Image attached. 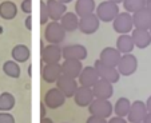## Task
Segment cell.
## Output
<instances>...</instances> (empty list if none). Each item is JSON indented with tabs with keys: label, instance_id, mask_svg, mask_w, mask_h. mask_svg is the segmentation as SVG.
<instances>
[{
	"label": "cell",
	"instance_id": "obj_1",
	"mask_svg": "<svg viewBox=\"0 0 151 123\" xmlns=\"http://www.w3.org/2000/svg\"><path fill=\"white\" fill-rule=\"evenodd\" d=\"M120 9H119V4L112 3L110 0H104L102 3H99L96 6V16L99 17L100 22H104V23H112L114 19L119 15Z\"/></svg>",
	"mask_w": 151,
	"mask_h": 123
},
{
	"label": "cell",
	"instance_id": "obj_2",
	"mask_svg": "<svg viewBox=\"0 0 151 123\" xmlns=\"http://www.w3.org/2000/svg\"><path fill=\"white\" fill-rule=\"evenodd\" d=\"M87 109H88L90 115L100 117L104 119H110L111 115L114 114V104L109 99H96L95 98L94 102Z\"/></svg>",
	"mask_w": 151,
	"mask_h": 123
},
{
	"label": "cell",
	"instance_id": "obj_3",
	"mask_svg": "<svg viewBox=\"0 0 151 123\" xmlns=\"http://www.w3.org/2000/svg\"><path fill=\"white\" fill-rule=\"evenodd\" d=\"M112 28L116 34L124 35V34H131L134 27V19H132V14L127 11L119 12L116 17L112 22Z\"/></svg>",
	"mask_w": 151,
	"mask_h": 123
},
{
	"label": "cell",
	"instance_id": "obj_4",
	"mask_svg": "<svg viewBox=\"0 0 151 123\" xmlns=\"http://www.w3.org/2000/svg\"><path fill=\"white\" fill-rule=\"evenodd\" d=\"M66 29L62 27L60 22H50L44 29V39L48 44H60L66 39Z\"/></svg>",
	"mask_w": 151,
	"mask_h": 123
},
{
	"label": "cell",
	"instance_id": "obj_5",
	"mask_svg": "<svg viewBox=\"0 0 151 123\" xmlns=\"http://www.w3.org/2000/svg\"><path fill=\"white\" fill-rule=\"evenodd\" d=\"M94 67H95V70H96V72H98L100 79L107 80V82H110V83H112V84L119 82L120 74H119L116 67L107 66V64H104L103 62H100L99 59L95 60Z\"/></svg>",
	"mask_w": 151,
	"mask_h": 123
},
{
	"label": "cell",
	"instance_id": "obj_6",
	"mask_svg": "<svg viewBox=\"0 0 151 123\" xmlns=\"http://www.w3.org/2000/svg\"><path fill=\"white\" fill-rule=\"evenodd\" d=\"M118 71L120 76H131L138 70V59L134 54H126L122 55L120 62L118 64Z\"/></svg>",
	"mask_w": 151,
	"mask_h": 123
},
{
	"label": "cell",
	"instance_id": "obj_7",
	"mask_svg": "<svg viewBox=\"0 0 151 123\" xmlns=\"http://www.w3.org/2000/svg\"><path fill=\"white\" fill-rule=\"evenodd\" d=\"M40 58L44 64L47 63H60L63 59V48H60L59 44H47L42 48Z\"/></svg>",
	"mask_w": 151,
	"mask_h": 123
},
{
	"label": "cell",
	"instance_id": "obj_8",
	"mask_svg": "<svg viewBox=\"0 0 151 123\" xmlns=\"http://www.w3.org/2000/svg\"><path fill=\"white\" fill-rule=\"evenodd\" d=\"M66 99L67 98L64 96V94L58 87H52L44 94V103H46L47 109L51 110L60 109L63 104L66 103Z\"/></svg>",
	"mask_w": 151,
	"mask_h": 123
},
{
	"label": "cell",
	"instance_id": "obj_9",
	"mask_svg": "<svg viewBox=\"0 0 151 123\" xmlns=\"http://www.w3.org/2000/svg\"><path fill=\"white\" fill-rule=\"evenodd\" d=\"M148 111H147V106H146V102L142 100H135L131 103V109L130 112L127 115V120L128 123H140L146 119Z\"/></svg>",
	"mask_w": 151,
	"mask_h": 123
},
{
	"label": "cell",
	"instance_id": "obj_10",
	"mask_svg": "<svg viewBox=\"0 0 151 123\" xmlns=\"http://www.w3.org/2000/svg\"><path fill=\"white\" fill-rule=\"evenodd\" d=\"M88 52L83 44H68L63 47V59L64 60H84Z\"/></svg>",
	"mask_w": 151,
	"mask_h": 123
},
{
	"label": "cell",
	"instance_id": "obj_11",
	"mask_svg": "<svg viewBox=\"0 0 151 123\" xmlns=\"http://www.w3.org/2000/svg\"><path fill=\"white\" fill-rule=\"evenodd\" d=\"M56 87L64 94L66 98H74L76 90L79 88V82H78V79L62 75L56 82Z\"/></svg>",
	"mask_w": 151,
	"mask_h": 123
},
{
	"label": "cell",
	"instance_id": "obj_12",
	"mask_svg": "<svg viewBox=\"0 0 151 123\" xmlns=\"http://www.w3.org/2000/svg\"><path fill=\"white\" fill-rule=\"evenodd\" d=\"M100 20L96 14H91L79 19V31L84 35H92L99 29Z\"/></svg>",
	"mask_w": 151,
	"mask_h": 123
},
{
	"label": "cell",
	"instance_id": "obj_13",
	"mask_svg": "<svg viewBox=\"0 0 151 123\" xmlns=\"http://www.w3.org/2000/svg\"><path fill=\"white\" fill-rule=\"evenodd\" d=\"M62 75V63H47L42 68V78L46 83H56Z\"/></svg>",
	"mask_w": 151,
	"mask_h": 123
},
{
	"label": "cell",
	"instance_id": "obj_14",
	"mask_svg": "<svg viewBox=\"0 0 151 123\" xmlns=\"http://www.w3.org/2000/svg\"><path fill=\"white\" fill-rule=\"evenodd\" d=\"M99 79L100 78L94 66H86V67H83L82 72H80L79 78H78V82H79V86L91 87L92 88Z\"/></svg>",
	"mask_w": 151,
	"mask_h": 123
},
{
	"label": "cell",
	"instance_id": "obj_15",
	"mask_svg": "<svg viewBox=\"0 0 151 123\" xmlns=\"http://www.w3.org/2000/svg\"><path fill=\"white\" fill-rule=\"evenodd\" d=\"M95 95L91 87H83L79 86L74 95V102L78 107H88L94 102Z\"/></svg>",
	"mask_w": 151,
	"mask_h": 123
},
{
	"label": "cell",
	"instance_id": "obj_16",
	"mask_svg": "<svg viewBox=\"0 0 151 123\" xmlns=\"http://www.w3.org/2000/svg\"><path fill=\"white\" fill-rule=\"evenodd\" d=\"M120 58H122V54L118 51L116 47H106L100 51L99 55V60L103 62L107 66L111 67H118L120 62Z\"/></svg>",
	"mask_w": 151,
	"mask_h": 123
},
{
	"label": "cell",
	"instance_id": "obj_17",
	"mask_svg": "<svg viewBox=\"0 0 151 123\" xmlns=\"http://www.w3.org/2000/svg\"><path fill=\"white\" fill-rule=\"evenodd\" d=\"M92 91L96 99H111V96L114 95V84L107 82V80L99 79L96 82L94 87H92Z\"/></svg>",
	"mask_w": 151,
	"mask_h": 123
},
{
	"label": "cell",
	"instance_id": "obj_18",
	"mask_svg": "<svg viewBox=\"0 0 151 123\" xmlns=\"http://www.w3.org/2000/svg\"><path fill=\"white\" fill-rule=\"evenodd\" d=\"M131 37L134 40L135 47L139 50H145L151 46V32L148 29L134 28L131 32Z\"/></svg>",
	"mask_w": 151,
	"mask_h": 123
},
{
	"label": "cell",
	"instance_id": "obj_19",
	"mask_svg": "<svg viewBox=\"0 0 151 123\" xmlns=\"http://www.w3.org/2000/svg\"><path fill=\"white\" fill-rule=\"evenodd\" d=\"M47 7H48V14L51 22H60L63 15L67 12V4L60 3L59 0H47Z\"/></svg>",
	"mask_w": 151,
	"mask_h": 123
},
{
	"label": "cell",
	"instance_id": "obj_20",
	"mask_svg": "<svg viewBox=\"0 0 151 123\" xmlns=\"http://www.w3.org/2000/svg\"><path fill=\"white\" fill-rule=\"evenodd\" d=\"M132 19H134V27L139 29H150L151 27V12L148 8H142L132 14Z\"/></svg>",
	"mask_w": 151,
	"mask_h": 123
},
{
	"label": "cell",
	"instance_id": "obj_21",
	"mask_svg": "<svg viewBox=\"0 0 151 123\" xmlns=\"http://www.w3.org/2000/svg\"><path fill=\"white\" fill-rule=\"evenodd\" d=\"M83 70V64L80 60H64L62 62V71L63 75L70 78L78 79Z\"/></svg>",
	"mask_w": 151,
	"mask_h": 123
},
{
	"label": "cell",
	"instance_id": "obj_22",
	"mask_svg": "<svg viewBox=\"0 0 151 123\" xmlns=\"http://www.w3.org/2000/svg\"><path fill=\"white\" fill-rule=\"evenodd\" d=\"M95 11H96L95 0H76L75 1V14L79 17L95 14Z\"/></svg>",
	"mask_w": 151,
	"mask_h": 123
},
{
	"label": "cell",
	"instance_id": "obj_23",
	"mask_svg": "<svg viewBox=\"0 0 151 123\" xmlns=\"http://www.w3.org/2000/svg\"><path fill=\"white\" fill-rule=\"evenodd\" d=\"M116 48L122 55L132 54V51L135 48V43L131 37V34L119 35L116 39Z\"/></svg>",
	"mask_w": 151,
	"mask_h": 123
},
{
	"label": "cell",
	"instance_id": "obj_24",
	"mask_svg": "<svg viewBox=\"0 0 151 123\" xmlns=\"http://www.w3.org/2000/svg\"><path fill=\"white\" fill-rule=\"evenodd\" d=\"M79 19L80 17L75 12L67 11L60 19V24H62L63 28L66 29V32H74L76 29H79Z\"/></svg>",
	"mask_w": 151,
	"mask_h": 123
},
{
	"label": "cell",
	"instance_id": "obj_25",
	"mask_svg": "<svg viewBox=\"0 0 151 123\" xmlns=\"http://www.w3.org/2000/svg\"><path fill=\"white\" fill-rule=\"evenodd\" d=\"M11 55L15 62H17L19 64H23L29 60L31 51H29L28 46H26V44H16V46L12 48Z\"/></svg>",
	"mask_w": 151,
	"mask_h": 123
},
{
	"label": "cell",
	"instance_id": "obj_26",
	"mask_svg": "<svg viewBox=\"0 0 151 123\" xmlns=\"http://www.w3.org/2000/svg\"><path fill=\"white\" fill-rule=\"evenodd\" d=\"M17 15V6L11 0H4L0 3V17L4 20H12Z\"/></svg>",
	"mask_w": 151,
	"mask_h": 123
},
{
	"label": "cell",
	"instance_id": "obj_27",
	"mask_svg": "<svg viewBox=\"0 0 151 123\" xmlns=\"http://www.w3.org/2000/svg\"><path fill=\"white\" fill-rule=\"evenodd\" d=\"M131 109V102L130 99L126 96H122L114 103V114L116 117H122V118H127L128 112Z\"/></svg>",
	"mask_w": 151,
	"mask_h": 123
},
{
	"label": "cell",
	"instance_id": "obj_28",
	"mask_svg": "<svg viewBox=\"0 0 151 123\" xmlns=\"http://www.w3.org/2000/svg\"><path fill=\"white\" fill-rule=\"evenodd\" d=\"M3 72L7 76L12 78V79H17L22 75V70H20V64L17 62L12 60H6L3 64Z\"/></svg>",
	"mask_w": 151,
	"mask_h": 123
},
{
	"label": "cell",
	"instance_id": "obj_29",
	"mask_svg": "<svg viewBox=\"0 0 151 123\" xmlns=\"http://www.w3.org/2000/svg\"><path fill=\"white\" fill-rule=\"evenodd\" d=\"M16 104V99L11 92H1L0 94V111L9 112Z\"/></svg>",
	"mask_w": 151,
	"mask_h": 123
},
{
	"label": "cell",
	"instance_id": "obj_30",
	"mask_svg": "<svg viewBox=\"0 0 151 123\" xmlns=\"http://www.w3.org/2000/svg\"><path fill=\"white\" fill-rule=\"evenodd\" d=\"M122 4H123L124 11L130 12V14H135V12L139 11V9L146 8L147 0H124Z\"/></svg>",
	"mask_w": 151,
	"mask_h": 123
},
{
	"label": "cell",
	"instance_id": "obj_31",
	"mask_svg": "<svg viewBox=\"0 0 151 123\" xmlns=\"http://www.w3.org/2000/svg\"><path fill=\"white\" fill-rule=\"evenodd\" d=\"M40 24L42 26H47L50 22V14H48V7H47V3L40 0Z\"/></svg>",
	"mask_w": 151,
	"mask_h": 123
},
{
	"label": "cell",
	"instance_id": "obj_32",
	"mask_svg": "<svg viewBox=\"0 0 151 123\" xmlns=\"http://www.w3.org/2000/svg\"><path fill=\"white\" fill-rule=\"evenodd\" d=\"M0 123H16V120L11 112L0 111Z\"/></svg>",
	"mask_w": 151,
	"mask_h": 123
},
{
	"label": "cell",
	"instance_id": "obj_33",
	"mask_svg": "<svg viewBox=\"0 0 151 123\" xmlns=\"http://www.w3.org/2000/svg\"><path fill=\"white\" fill-rule=\"evenodd\" d=\"M20 9H22V12H24V14L31 15V12H32V1L31 0H23L22 4H20Z\"/></svg>",
	"mask_w": 151,
	"mask_h": 123
},
{
	"label": "cell",
	"instance_id": "obj_34",
	"mask_svg": "<svg viewBox=\"0 0 151 123\" xmlns=\"http://www.w3.org/2000/svg\"><path fill=\"white\" fill-rule=\"evenodd\" d=\"M86 123H107V119L100 117H95V115H90L86 120Z\"/></svg>",
	"mask_w": 151,
	"mask_h": 123
},
{
	"label": "cell",
	"instance_id": "obj_35",
	"mask_svg": "<svg viewBox=\"0 0 151 123\" xmlns=\"http://www.w3.org/2000/svg\"><path fill=\"white\" fill-rule=\"evenodd\" d=\"M107 123H128L127 118H122V117H111L109 120H107Z\"/></svg>",
	"mask_w": 151,
	"mask_h": 123
},
{
	"label": "cell",
	"instance_id": "obj_36",
	"mask_svg": "<svg viewBox=\"0 0 151 123\" xmlns=\"http://www.w3.org/2000/svg\"><path fill=\"white\" fill-rule=\"evenodd\" d=\"M47 117V106L44 102H42L40 103V119L42 118H46Z\"/></svg>",
	"mask_w": 151,
	"mask_h": 123
},
{
	"label": "cell",
	"instance_id": "obj_37",
	"mask_svg": "<svg viewBox=\"0 0 151 123\" xmlns=\"http://www.w3.org/2000/svg\"><path fill=\"white\" fill-rule=\"evenodd\" d=\"M24 24H26V28L28 29V31H32V16H31V15H28V16L26 17Z\"/></svg>",
	"mask_w": 151,
	"mask_h": 123
},
{
	"label": "cell",
	"instance_id": "obj_38",
	"mask_svg": "<svg viewBox=\"0 0 151 123\" xmlns=\"http://www.w3.org/2000/svg\"><path fill=\"white\" fill-rule=\"evenodd\" d=\"M146 106H147V111L151 114V95L147 98V100H146Z\"/></svg>",
	"mask_w": 151,
	"mask_h": 123
},
{
	"label": "cell",
	"instance_id": "obj_39",
	"mask_svg": "<svg viewBox=\"0 0 151 123\" xmlns=\"http://www.w3.org/2000/svg\"><path fill=\"white\" fill-rule=\"evenodd\" d=\"M40 123H54V120H52L51 118L46 117V118H42V119H40Z\"/></svg>",
	"mask_w": 151,
	"mask_h": 123
},
{
	"label": "cell",
	"instance_id": "obj_40",
	"mask_svg": "<svg viewBox=\"0 0 151 123\" xmlns=\"http://www.w3.org/2000/svg\"><path fill=\"white\" fill-rule=\"evenodd\" d=\"M143 123H151V114L150 112L147 114V117H146V119L143 120Z\"/></svg>",
	"mask_w": 151,
	"mask_h": 123
},
{
	"label": "cell",
	"instance_id": "obj_41",
	"mask_svg": "<svg viewBox=\"0 0 151 123\" xmlns=\"http://www.w3.org/2000/svg\"><path fill=\"white\" fill-rule=\"evenodd\" d=\"M59 1L63 4H68V3H71V1H74V0H59Z\"/></svg>",
	"mask_w": 151,
	"mask_h": 123
},
{
	"label": "cell",
	"instance_id": "obj_42",
	"mask_svg": "<svg viewBox=\"0 0 151 123\" xmlns=\"http://www.w3.org/2000/svg\"><path fill=\"white\" fill-rule=\"evenodd\" d=\"M110 1H112V3H116V4H120V3H123L124 0H110Z\"/></svg>",
	"mask_w": 151,
	"mask_h": 123
},
{
	"label": "cell",
	"instance_id": "obj_43",
	"mask_svg": "<svg viewBox=\"0 0 151 123\" xmlns=\"http://www.w3.org/2000/svg\"><path fill=\"white\" fill-rule=\"evenodd\" d=\"M148 8V11L151 12V0H147V6H146Z\"/></svg>",
	"mask_w": 151,
	"mask_h": 123
},
{
	"label": "cell",
	"instance_id": "obj_44",
	"mask_svg": "<svg viewBox=\"0 0 151 123\" xmlns=\"http://www.w3.org/2000/svg\"><path fill=\"white\" fill-rule=\"evenodd\" d=\"M32 66H28V75H29V76H31V74H32Z\"/></svg>",
	"mask_w": 151,
	"mask_h": 123
},
{
	"label": "cell",
	"instance_id": "obj_45",
	"mask_svg": "<svg viewBox=\"0 0 151 123\" xmlns=\"http://www.w3.org/2000/svg\"><path fill=\"white\" fill-rule=\"evenodd\" d=\"M0 34H3V27L0 26Z\"/></svg>",
	"mask_w": 151,
	"mask_h": 123
},
{
	"label": "cell",
	"instance_id": "obj_46",
	"mask_svg": "<svg viewBox=\"0 0 151 123\" xmlns=\"http://www.w3.org/2000/svg\"><path fill=\"white\" fill-rule=\"evenodd\" d=\"M148 31H150V32H151V27H150V29H148Z\"/></svg>",
	"mask_w": 151,
	"mask_h": 123
},
{
	"label": "cell",
	"instance_id": "obj_47",
	"mask_svg": "<svg viewBox=\"0 0 151 123\" xmlns=\"http://www.w3.org/2000/svg\"><path fill=\"white\" fill-rule=\"evenodd\" d=\"M140 123H143V122H140Z\"/></svg>",
	"mask_w": 151,
	"mask_h": 123
}]
</instances>
